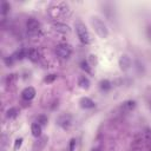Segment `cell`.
I'll return each mask as SVG.
<instances>
[{"label":"cell","mask_w":151,"mask_h":151,"mask_svg":"<svg viewBox=\"0 0 151 151\" xmlns=\"http://www.w3.org/2000/svg\"><path fill=\"white\" fill-rule=\"evenodd\" d=\"M74 27H76V32H77V35H78L80 42L84 44V45L90 44L91 38H90V34H88V31H87L85 24L81 22L80 20H77L74 22Z\"/></svg>","instance_id":"1"},{"label":"cell","mask_w":151,"mask_h":151,"mask_svg":"<svg viewBox=\"0 0 151 151\" xmlns=\"http://www.w3.org/2000/svg\"><path fill=\"white\" fill-rule=\"evenodd\" d=\"M91 24H92V26H93L96 33H97L100 38H106V37L109 35V29H107L105 22H104L101 19H99L98 17H92Z\"/></svg>","instance_id":"2"},{"label":"cell","mask_w":151,"mask_h":151,"mask_svg":"<svg viewBox=\"0 0 151 151\" xmlns=\"http://www.w3.org/2000/svg\"><path fill=\"white\" fill-rule=\"evenodd\" d=\"M26 27H27V31L29 34H38L40 32V28H41V25L40 22L34 19V18H29L26 22Z\"/></svg>","instance_id":"3"},{"label":"cell","mask_w":151,"mask_h":151,"mask_svg":"<svg viewBox=\"0 0 151 151\" xmlns=\"http://www.w3.org/2000/svg\"><path fill=\"white\" fill-rule=\"evenodd\" d=\"M66 11H67V6L65 4H57L54 7H52L50 9V13H51V15L53 18H58V17L65 15Z\"/></svg>","instance_id":"4"},{"label":"cell","mask_w":151,"mask_h":151,"mask_svg":"<svg viewBox=\"0 0 151 151\" xmlns=\"http://www.w3.org/2000/svg\"><path fill=\"white\" fill-rule=\"evenodd\" d=\"M55 53H57L58 57H60L63 59H66L71 55V48H70V46H67L65 44H60V45L55 46Z\"/></svg>","instance_id":"5"},{"label":"cell","mask_w":151,"mask_h":151,"mask_svg":"<svg viewBox=\"0 0 151 151\" xmlns=\"http://www.w3.org/2000/svg\"><path fill=\"white\" fill-rule=\"evenodd\" d=\"M57 124L63 129H68L72 124V118L70 114H61L57 119Z\"/></svg>","instance_id":"6"},{"label":"cell","mask_w":151,"mask_h":151,"mask_svg":"<svg viewBox=\"0 0 151 151\" xmlns=\"http://www.w3.org/2000/svg\"><path fill=\"white\" fill-rule=\"evenodd\" d=\"M131 64H132V61H131V59H130L129 55L123 54V55L119 58V66H120V68H122L123 71L129 70V68L131 67Z\"/></svg>","instance_id":"7"},{"label":"cell","mask_w":151,"mask_h":151,"mask_svg":"<svg viewBox=\"0 0 151 151\" xmlns=\"http://www.w3.org/2000/svg\"><path fill=\"white\" fill-rule=\"evenodd\" d=\"M21 97H22V99H25V100H32V99L35 97V90H34L32 86H28V87H26V88L22 90Z\"/></svg>","instance_id":"8"},{"label":"cell","mask_w":151,"mask_h":151,"mask_svg":"<svg viewBox=\"0 0 151 151\" xmlns=\"http://www.w3.org/2000/svg\"><path fill=\"white\" fill-rule=\"evenodd\" d=\"M79 104H80V106H81L83 109H93V107L96 106L94 101H93L92 99L87 98V97H83V98L79 100Z\"/></svg>","instance_id":"9"},{"label":"cell","mask_w":151,"mask_h":151,"mask_svg":"<svg viewBox=\"0 0 151 151\" xmlns=\"http://www.w3.org/2000/svg\"><path fill=\"white\" fill-rule=\"evenodd\" d=\"M53 28L57 32H60V33H68L70 32V26L64 24V22H54L53 24Z\"/></svg>","instance_id":"10"},{"label":"cell","mask_w":151,"mask_h":151,"mask_svg":"<svg viewBox=\"0 0 151 151\" xmlns=\"http://www.w3.org/2000/svg\"><path fill=\"white\" fill-rule=\"evenodd\" d=\"M46 143H47V137H41V138H39V140H37V142L34 143V145H33L34 151H40L41 149H44L45 145H46Z\"/></svg>","instance_id":"11"},{"label":"cell","mask_w":151,"mask_h":151,"mask_svg":"<svg viewBox=\"0 0 151 151\" xmlns=\"http://www.w3.org/2000/svg\"><path fill=\"white\" fill-rule=\"evenodd\" d=\"M31 132L34 137H40L41 136V125L39 123H33L31 126Z\"/></svg>","instance_id":"12"},{"label":"cell","mask_w":151,"mask_h":151,"mask_svg":"<svg viewBox=\"0 0 151 151\" xmlns=\"http://www.w3.org/2000/svg\"><path fill=\"white\" fill-rule=\"evenodd\" d=\"M27 58L31 59L32 61H37L39 59V52L34 48H31V50L27 51Z\"/></svg>","instance_id":"13"},{"label":"cell","mask_w":151,"mask_h":151,"mask_svg":"<svg viewBox=\"0 0 151 151\" xmlns=\"http://www.w3.org/2000/svg\"><path fill=\"white\" fill-rule=\"evenodd\" d=\"M78 85H79L81 88H88V86H90V80H88L86 77H80V78H79V81H78Z\"/></svg>","instance_id":"14"},{"label":"cell","mask_w":151,"mask_h":151,"mask_svg":"<svg viewBox=\"0 0 151 151\" xmlns=\"http://www.w3.org/2000/svg\"><path fill=\"white\" fill-rule=\"evenodd\" d=\"M24 57H27V51H26V50L17 51V52L13 54V58H14V59H22Z\"/></svg>","instance_id":"15"},{"label":"cell","mask_w":151,"mask_h":151,"mask_svg":"<svg viewBox=\"0 0 151 151\" xmlns=\"http://www.w3.org/2000/svg\"><path fill=\"white\" fill-rule=\"evenodd\" d=\"M9 4L8 2H6V1H2L1 2V7H0V9H1V13L2 14H6L8 11H9Z\"/></svg>","instance_id":"16"},{"label":"cell","mask_w":151,"mask_h":151,"mask_svg":"<svg viewBox=\"0 0 151 151\" xmlns=\"http://www.w3.org/2000/svg\"><path fill=\"white\" fill-rule=\"evenodd\" d=\"M17 114H18V110L15 107H11L7 110V117L8 118H14V117H17Z\"/></svg>","instance_id":"17"},{"label":"cell","mask_w":151,"mask_h":151,"mask_svg":"<svg viewBox=\"0 0 151 151\" xmlns=\"http://www.w3.org/2000/svg\"><path fill=\"white\" fill-rule=\"evenodd\" d=\"M136 106V103L134 101H132V100H129V101H125L124 104H123V107H126V109H129V110H131V109H133Z\"/></svg>","instance_id":"18"},{"label":"cell","mask_w":151,"mask_h":151,"mask_svg":"<svg viewBox=\"0 0 151 151\" xmlns=\"http://www.w3.org/2000/svg\"><path fill=\"white\" fill-rule=\"evenodd\" d=\"M111 84H110V81L109 80H103L101 83H100V87L101 88H105V90H109L111 86H110Z\"/></svg>","instance_id":"19"},{"label":"cell","mask_w":151,"mask_h":151,"mask_svg":"<svg viewBox=\"0 0 151 151\" xmlns=\"http://www.w3.org/2000/svg\"><path fill=\"white\" fill-rule=\"evenodd\" d=\"M37 122H38L40 125H41V124H46V123H47V118H46L45 116H39L38 119H37Z\"/></svg>","instance_id":"20"},{"label":"cell","mask_w":151,"mask_h":151,"mask_svg":"<svg viewBox=\"0 0 151 151\" xmlns=\"http://www.w3.org/2000/svg\"><path fill=\"white\" fill-rule=\"evenodd\" d=\"M55 78H57V76H55V74H50L48 77H46V78H45V81H46V83H51V81H53Z\"/></svg>","instance_id":"21"},{"label":"cell","mask_w":151,"mask_h":151,"mask_svg":"<svg viewBox=\"0 0 151 151\" xmlns=\"http://www.w3.org/2000/svg\"><path fill=\"white\" fill-rule=\"evenodd\" d=\"M21 144H22V138H18V139L15 140V144H14V149L17 150L18 147H20V146H21Z\"/></svg>","instance_id":"22"},{"label":"cell","mask_w":151,"mask_h":151,"mask_svg":"<svg viewBox=\"0 0 151 151\" xmlns=\"http://www.w3.org/2000/svg\"><path fill=\"white\" fill-rule=\"evenodd\" d=\"M13 59H14V58H13V55H12V57H9V58H6V59H5V63L9 66V65H12V64H13Z\"/></svg>","instance_id":"23"},{"label":"cell","mask_w":151,"mask_h":151,"mask_svg":"<svg viewBox=\"0 0 151 151\" xmlns=\"http://www.w3.org/2000/svg\"><path fill=\"white\" fill-rule=\"evenodd\" d=\"M74 143H76V140L72 139V140H71V144H70V150H71V151H73V149H74Z\"/></svg>","instance_id":"24"},{"label":"cell","mask_w":151,"mask_h":151,"mask_svg":"<svg viewBox=\"0 0 151 151\" xmlns=\"http://www.w3.org/2000/svg\"><path fill=\"white\" fill-rule=\"evenodd\" d=\"M91 151H100V150H99V149H97V147H96V149H92V150H91Z\"/></svg>","instance_id":"25"}]
</instances>
